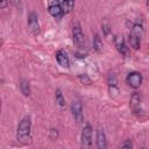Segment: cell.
<instances>
[{
    "instance_id": "obj_1",
    "label": "cell",
    "mask_w": 149,
    "mask_h": 149,
    "mask_svg": "<svg viewBox=\"0 0 149 149\" xmlns=\"http://www.w3.org/2000/svg\"><path fill=\"white\" fill-rule=\"evenodd\" d=\"M30 128H31L30 119L23 118L17 127V140L21 143L27 144L30 142Z\"/></svg>"
},
{
    "instance_id": "obj_2",
    "label": "cell",
    "mask_w": 149,
    "mask_h": 149,
    "mask_svg": "<svg viewBox=\"0 0 149 149\" xmlns=\"http://www.w3.org/2000/svg\"><path fill=\"white\" fill-rule=\"evenodd\" d=\"M72 35H73V42H74L76 47L79 48V49H83L85 47V36H84V34L81 31V28L78 23L73 27Z\"/></svg>"
},
{
    "instance_id": "obj_3",
    "label": "cell",
    "mask_w": 149,
    "mask_h": 149,
    "mask_svg": "<svg viewBox=\"0 0 149 149\" xmlns=\"http://www.w3.org/2000/svg\"><path fill=\"white\" fill-rule=\"evenodd\" d=\"M126 81H127V84H128L130 87H133V88H139V87L141 86V84H142V76H141L140 72H136V71L130 72V73L127 76Z\"/></svg>"
},
{
    "instance_id": "obj_4",
    "label": "cell",
    "mask_w": 149,
    "mask_h": 149,
    "mask_svg": "<svg viewBox=\"0 0 149 149\" xmlns=\"http://www.w3.org/2000/svg\"><path fill=\"white\" fill-rule=\"evenodd\" d=\"M81 147L83 148H90L91 147V143H92V128L90 125H86L84 128H83V132H81Z\"/></svg>"
},
{
    "instance_id": "obj_5",
    "label": "cell",
    "mask_w": 149,
    "mask_h": 149,
    "mask_svg": "<svg viewBox=\"0 0 149 149\" xmlns=\"http://www.w3.org/2000/svg\"><path fill=\"white\" fill-rule=\"evenodd\" d=\"M28 29L33 35H37L40 33V26H38V20L36 13H30L28 16Z\"/></svg>"
},
{
    "instance_id": "obj_6",
    "label": "cell",
    "mask_w": 149,
    "mask_h": 149,
    "mask_svg": "<svg viewBox=\"0 0 149 149\" xmlns=\"http://www.w3.org/2000/svg\"><path fill=\"white\" fill-rule=\"evenodd\" d=\"M49 13L54 16V17H61L64 13H63V9H62V3H59L57 0H51L50 3H49V8H48Z\"/></svg>"
},
{
    "instance_id": "obj_7",
    "label": "cell",
    "mask_w": 149,
    "mask_h": 149,
    "mask_svg": "<svg viewBox=\"0 0 149 149\" xmlns=\"http://www.w3.org/2000/svg\"><path fill=\"white\" fill-rule=\"evenodd\" d=\"M71 109H72V114H73L77 123H80L81 120H83V106H81L80 101L79 100H73Z\"/></svg>"
},
{
    "instance_id": "obj_8",
    "label": "cell",
    "mask_w": 149,
    "mask_h": 149,
    "mask_svg": "<svg viewBox=\"0 0 149 149\" xmlns=\"http://www.w3.org/2000/svg\"><path fill=\"white\" fill-rule=\"evenodd\" d=\"M114 42H115V45H116L118 51H119L121 55H123L125 57H129V55H130V54H129V48L126 45L123 38L120 37V36H115Z\"/></svg>"
},
{
    "instance_id": "obj_9",
    "label": "cell",
    "mask_w": 149,
    "mask_h": 149,
    "mask_svg": "<svg viewBox=\"0 0 149 149\" xmlns=\"http://www.w3.org/2000/svg\"><path fill=\"white\" fill-rule=\"evenodd\" d=\"M129 106H130V109L133 112H135V113H137V112L141 111V95H140V93L134 92L132 94Z\"/></svg>"
},
{
    "instance_id": "obj_10",
    "label": "cell",
    "mask_w": 149,
    "mask_h": 149,
    "mask_svg": "<svg viewBox=\"0 0 149 149\" xmlns=\"http://www.w3.org/2000/svg\"><path fill=\"white\" fill-rule=\"evenodd\" d=\"M56 59L58 62V64L63 68H69L70 65V62H69V58L66 56V52L63 51V50H58L56 52Z\"/></svg>"
},
{
    "instance_id": "obj_11",
    "label": "cell",
    "mask_w": 149,
    "mask_h": 149,
    "mask_svg": "<svg viewBox=\"0 0 149 149\" xmlns=\"http://www.w3.org/2000/svg\"><path fill=\"white\" fill-rule=\"evenodd\" d=\"M106 147H107L106 135H105V133H104L102 129H98L97 130V148L105 149Z\"/></svg>"
},
{
    "instance_id": "obj_12",
    "label": "cell",
    "mask_w": 149,
    "mask_h": 149,
    "mask_svg": "<svg viewBox=\"0 0 149 149\" xmlns=\"http://www.w3.org/2000/svg\"><path fill=\"white\" fill-rule=\"evenodd\" d=\"M128 41H129V45H130L133 49L137 50V49L140 48V37L136 36L135 34L130 33L129 36H128Z\"/></svg>"
},
{
    "instance_id": "obj_13",
    "label": "cell",
    "mask_w": 149,
    "mask_h": 149,
    "mask_svg": "<svg viewBox=\"0 0 149 149\" xmlns=\"http://www.w3.org/2000/svg\"><path fill=\"white\" fill-rule=\"evenodd\" d=\"M74 6V0H63L62 1V9L64 14L71 13Z\"/></svg>"
},
{
    "instance_id": "obj_14",
    "label": "cell",
    "mask_w": 149,
    "mask_h": 149,
    "mask_svg": "<svg viewBox=\"0 0 149 149\" xmlns=\"http://www.w3.org/2000/svg\"><path fill=\"white\" fill-rule=\"evenodd\" d=\"M20 90H21V92H22L23 95L28 97L30 94V85H29V83L27 80H21V83H20Z\"/></svg>"
},
{
    "instance_id": "obj_15",
    "label": "cell",
    "mask_w": 149,
    "mask_h": 149,
    "mask_svg": "<svg viewBox=\"0 0 149 149\" xmlns=\"http://www.w3.org/2000/svg\"><path fill=\"white\" fill-rule=\"evenodd\" d=\"M93 48H94V50H95V51H98V52L102 49V42H101V40H100V37H99V35H98V34H95V35H94V40H93Z\"/></svg>"
},
{
    "instance_id": "obj_16",
    "label": "cell",
    "mask_w": 149,
    "mask_h": 149,
    "mask_svg": "<svg viewBox=\"0 0 149 149\" xmlns=\"http://www.w3.org/2000/svg\"><path fill=\"white\" fill-rule=\"evenodd\" d=\"M132 33L135 34L136 36L141 37L142 34H143V28H142V26H141L140 23H135V24H133V27H132Z\"/></svg>"
},
{
    "instance_id": "obj_17",
    "label": "cell",
    "mask_w": 149,
    "mask_h": 149,
    "mask_svg": "<svg viewBox=\"0 0 149 149\" xmlns=\"http://www.w3.org/2000/svg\"><path fill=\"white\" fill-rule=\"evenodd\" d=\"M55 98H56V102H57L59 106H64V105H65V100H64V97H63L61 90H56Z\"/></svg>"
},
{
    "instance_id": "obj_18",
    "label": "cell",
    "mask_w": 149,
    "mask_h": 149,
    "mask_svg": "<svg viewBox=\"0 0 149 149\" xmlns=\"http://www.w3.org/2000/svg\"><path fill=\"white\" fill-rule=\"evenodd\" d=\"M79 80L83 83V84H85V85H90L91 83H92V80H91V78L87 76V74H79Z\"/></svg>"
},
{
    "instance_id": "obj_19",
    "label": "cell",
    "mask_w": 149,
    "mask_h": 149,
    "mask_svg": "<svg viewBox=\"0 0 149 149\" xmlns=\"http://www.w3.org/2000/svg\"><path fill=\"white\" fill-rule=\"evenodd\" d=\"M49 137H50V140H52V141H55V140H57V137H58V132H57V129H50V132H49Z\"/></svg>"
},
{
    "instance_id": "obj_20",
    "label": "cell",
    "mask_w": 149,
    "mask_h": 149,
    "mask_svg": "<svg viewBox=\"0 0 149 149\" xmlns=\"http://www.w3.org/2000/svg\"><path fill=\"white\" fill-rule=\"evenodd\" d=\"M108 84H109V86L116 85V79H115V76L114 74H109V77H108Z\"/></svg>"
},
{
    "instance_id": "obj_21",
    "label": "cell",
    "mask_w": 149,
    "mask_h": 149,
    "mask_svg": "<svg viewBox=\"0 0 149 149\" xmlns=\"http://www.w3.org/2000/svg\"><path fill=\"white\" fill-rule=\"evenodd\" d=\"M120 147H121V148H128V149H130V148H132V142H130L129 140H127V141H125L123 143H121Z\"/></svg>"
},
{
    "instance_id": "obj_22",
    "label": "cell",
    "mask_w": 149,
    "mask_h": 149,
    "mask_svg": "<svg viewBox=\"0 0 149 149\" xmlns=\"http://www.w3.org/2000/svg\"><path fill=\"white\" fill-rule=\"evenodd\" d=\"M9 1L10 0H0V8H6L8 5H9Z\"/></svg>"
},
{
    "instance_id": "obj_23",
    "label": "cell",
    "mask_w": 149,
    "mask_h": 149,
    "mask_svg": "<svg viewBox=\"0 0 149 149\" xmlns=\"http://www.w3.org/2000/svg\"><path fill=\"white\" fill-rule=\"evenodd\" d=\"M102 29H104L105 35H108V33H109V27H108V26H106V24H104V26H102Z\"/></svg>"
},
{
    "instance_id": "obj_24",
    "label": "cell",
    "mask_w": 149,
    "mask_h": 149,
    "mask_svg": "<svg viewBox=\"0 0 149 149\" xmlns=\"http://www.w3.org/2000/svg\"><path fill=\"white\" fill-rule=\"evenodd\" d=\"M10 2H12V5H14L15 7H17V6L20 5V0H10Z\"/></svg>"
},
{
    "instance_id": "obj_25",
    "label": "cell",
    "mask_w": 149,
    "mask_h": 149,
    "mask_svg": "<svg viewBox=\"0 0 149 149\" xmlns=\"http://www.w3.org/2000/svg\"><path fill=\"white\" fill-rule=\"evenodd\" d=\"M147 8L149 9V0H147Z\"/></svg>"
}]
</instances>
